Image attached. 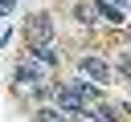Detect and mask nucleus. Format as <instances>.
<instances>
[{
	"mask_svg": "<svg viewBox=\"0 0 131 122\" xmlns=\"http://www.w3.org/2000/svg\"><path fill=\"white\" fill-rule=\"evenodd\" d=\"M45 73H49V69H41L37 61H29V57H25V61H20V65L12 69V89H16L20 98H29V94L45 98V94H49V89L41 85V81H45Z\"/></svg>",
	"mask_w": 131,
	"mask_h": 122,
	"instance_id": "nucleus-1",
	"label": "nucleus"
},
{
	"mask_svg": "<svg viewBox=\"0 0 131 122\" xmlns=\"http://www.w3.org/2000/svg\"><path fill=\"white\" fill-rule=\"evenodd\" d=\"M25 33H29V45H53L57 37H53V20L45 16V12H37V16H29V24H25Z\"/></svg>",
	"mask_w": 131,
	"mask_h": 122,
	"instance_id": "nucleus-2",
	"label": "nucleus"
},
{
	"mask_svg": "<svg viewBox=\"0 0 131 122\" xmlns=\"http://www.w3.org/2000/svg\"><path fill=\"white\" fill-rule=\"evenodd\" d=\"M25 57H29V61H37L41 69H57V49H53V45H29V49H25Z\"/></svg>",
	"mask_w": 131,
	"mask_h": 122,
	"instance_id": "nucleus-3",
	"label": "nucleus"
},
{
	"mask_svg": "<svg viewBox=\"0 0 131 122\" xmlns=\"http://www.w3.org/2000/svg\"><path fill=\"white\" fill-rule=\"evenodd\" d=\"M82 73H86L90 81H98V85L111 81V65H106L102 57H82Z\"/></svg>",
	"mask_w": 131,
	"mask_h": 122,
	"instance_id": "nucleus-4",
	"label": "nucleus"
},
{
	"mask_svg": "<svg viewBox=\"0 0 131 122\" xmlns=\"http://www.w3.org/2000/svg\"><path fill=\"white\" fill-rule=\"evenodd\" d=\"M74 12H78V20H82V24H90V28L102 20V12H98V0H94V4H86V0H82V4H74Z\"/></svg>",
	"mask_w": 131,
	"mask_h": 122,
	"instance_id": "nucleus-5",
	"label": "nucleus"
},
{
	"mask_svg": "<svg viewBox=\"0 0 131 122\" xmlns=\"http://www.w3.org/2000/svg\"><path fill=\"white\" fill-rule=\"evenodd\" d=\"M33 122H70V114L57 106H41V110H33Z\"/></svg>",
	"mask_w": 131,
	"mask_h": 122,
	"instance_id": "nucleus-6",
	"label": "nucleus"
},
{
	"mask_svg": "<svg viewBox=\"0 0 131 122\" xmlns=\"http://www.w3.org/2000/svg\"><path fill=\"white\" fill-rule=\"evenodd\" d=\"M115 69H119V77H127V85H131V53H123V57L115 61Z\"/></svg>",
	"mask_w": 131,
	"mask_h": 122,
	"instance_id": "nucleus-7",
	"label": "nucleus"
},
{
	"mask_svg": "<svg viewBox=\"0 0 131 122\" xmlns=\"http://www.w3.org/2000/svg\"><path fill=\"white\" fill-rule=\"evenodd\" d=\"M98 4H115V8H127L131 0H98Z\"/></svg>",
	"mask_w": 131,
	"mask_h": 122,
	"instance_id": "nucleus-8",
	"label": "nucleus"
}]
</instances>
